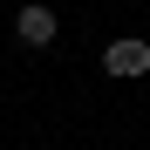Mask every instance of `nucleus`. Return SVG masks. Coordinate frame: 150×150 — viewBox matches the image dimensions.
<instances>
[{"label": "nucleus", "instance_id": "obj_1", "mask_svg": "<svg viewBox=\"0 0 150 150\" xmlns=\"http://www.w3.org/2000/svg\"><path fill=\"white\" fill-rule=\"evenodd\" d=\"M14 34H21V48H48V41L62 34V14L48 7V0H28V7L14 14Z\"/></svg>", "mask_w": 150, "mask_h": 150}, {"label": "nucleus", "instance_id": "obj_2", "mask_svg": "<svg viewBox=\"0 0 150 150\" xmlns=\"http://www.w3.org/2000/svg\"><path fill=\"white\" fill-rule=\"evenodd\" d=\"M103 68H109V75H150V41H137V34L109 41V48H103Z\"/></svg>", "mask_w": 150, "mask_h": 150}]
</instances>
